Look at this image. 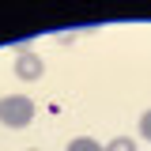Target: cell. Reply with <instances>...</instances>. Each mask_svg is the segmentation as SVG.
Returning a JSON list of instances; mask_svg holds the SVG:
<instances>
[{
  "instance_id": "6da1fadb",
  "label": "cell",
  "mask_w": 151,
  "mask_h": 151,
  "mask_svg": "<svg viewBox=\"0 0 151 151\" xmlns=\"http://www.w3.org/2000/svg\"><path fill=\"white\" fill-rule=\"evenodd\" d=\"M0 121L8 129H27L34 121V102L27 94H4L0 98Z\"/></svg>"
},
{
  "instance_id": "7a4b0ae2",
  "label": "cell",
  "mask_w": 151,
  "mask_h": 151,
  "mask_svg": "<svg viewBox=\"0 0 151 151\" xmlns=\"http://www.w3.org/2000/svg\"><path fill=\"white\" fill-rule=\"evenodd\" d=\"M15 76L19 79H38V76H42V57L30 53V49H23V53L15 57Z\"/></svg>"
},
{
  "instance_id": "3957f363",
  "label": "cell",
  "mask_w": 151,
  "mask_h": 151,
  "mask_svg": "<svg viewBox=\"0 0 151 151\" xmlns=\"http://www.w3.org/2000/svg\"><path fill=\"white\" fill-rule=\"evenodd\" d=\"M68 151H106L98 140H91V136H76L72 144H68Z\"/></svg>"
},
{
  "instance_id": "277c9868",
  "label": "cell",
  "mask_w": 151,
  "mask_h": 151,
  "mask_svg": "<svg viewBox=\"0 0 151 151\" xmlns=\"http://www.w3.org/2000/svg\"><path fill=\"white\" fill-rule=\"evenodd\" d=\"M106 151H136V144H132L129 136H117V140H110V144H106Z\"/></svg>"
},
{
  "instance_id": "5b68a950",
  "label": "cell",
  "mask_w": 151,
  "mask_h": 151,
  "mask_svg": "<svg viewBox=\"0 0 151 151\" xmlns=\"http://www.w3.org/2000/svg\"><path fill=\"white\" fill-rule=\"evenodd\" d=\"M140 136H144V140H151V110L140 117Z\"/></svg>"
}]
</instances>
